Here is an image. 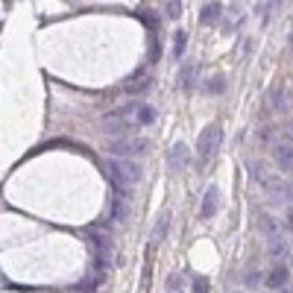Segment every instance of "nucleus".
<instances>
[{"instance_id":"1","label":"nucleus","mask_w":293,"mask_h":293,"mask_svg":"<svg viewBox=\"0 0 293 293\" xmlns=\"http://www.w3.org/2000/svg\"><path fill=\"white\" fill-rule=\"evenodd\" d=\"M106 173H109V179L114 182V188H117V197L120 200H129L132 194H129V188L132 185H138L141 182V167L138 164H132V161H126V158H114V161H109L106 164Z\"/></svg>"},{"instance_id":"2","label":"nucleus","mask_w":293,"mask_h":293,"mask_svg":"<svg viewBox=\"0 0 293 293\" xmlns=\"http://www.w3.org/2000/svg\"><path fill=\"white\" fill-rule=\"evenodd\" d=\"M220 141H223V126H220V123H208V126L200 132V138H197V158H200V161H208V158L217 153Z\"/></svg>"},{"instance_id":"3","label":"nucleus","mask_w":293,"mask_h":293,"mask_svg":"<svg viewBox=\"0 0 293 293\" xmlns=\"http://www.w3.org/2000/svg\"><path fill=\"white\" fill-rule=\"evenodd\" d=\"M106 150H109L112 156H117V158H126V161H129V156H144L150 147H147V141H144V138H112Z\"/></svg>"},{"instance_id":"4","label":"nucleus","mask_w":293,"mask_h":293,"mask_svg":"<svg viewBox=\"0 0 293 293\" xmlns=\"http://www.w3.org/2000/svg\"><path fill=\"white\" fill-rule=\"evenodd\" d=\"M188 161H191V150L185 144H173L170 153H167V167L170 170H182V167H188Z\"/></svg>"},{"instance_id":"5","label":"nucleus","mask_w":293,"mask_h":293,"mask_svg":"<svg viewBox=\"0 0 293 293\" xmlns=\"http://www.w3.org/2000/svg\"><path fill=\"white\" fill-rule=\"evenodd\" d=\"M217 205H220V191L217 188H208L205 197H203V205H200V217L203 220H211L217 214Z\"/></svg>"},{"instance_id":"6","label":"nucleus","mask_w":293,"mask_h":293,"mask_svg":"<svg viewBox=\"0 0 293 293\" xmlns=\"http://www.w3.org/2000/svg\"><path fill=\"white\" fill-rule=\"evenodd\" d=\"M273 158H276L279 170H285V173L293 170V147L291 144H276L273 147Z\"/></svg>"},{"instance_id":"7","label":"nucleus","mask_w":293,"mask_h":293,"mask_svg":"<svg viewBox=\"0 0 293 293\" xmlns=\"http://www.w3.org/2000/svg\"><path fill=\"white\" fill-rule=\"evenodd\" d=\"M267 288H270V291L288 288V267H285V264H276V267L267 273Z\"/></svg>"},{"instance_id":"8","label":"nucleus","mask_w":293,"mask_h":293,"mask_svg":"<svg viewBox=\"0 0 293 293\" xmlns=\"http://www.w3.org/2000/svg\"><path fill=\"white\" fill-rule=\"evenodd\" d=\"M167 229H170V214L164 211V214H158V223L153 226V247L161 244V241L167 238Z\"/></svg>"},{"instance_id":"9","label":"nucleus","mask_w":293,"mask_h":293,"mask_svg":"<svg viewBox=\"0 0 293 293\" xmlns=\"http://www.w3.org/2000/svg\"><path fill=\"white\" fill-rule=\"evenodd\" d=\"M197 70H200V65H197V62H185V68H182V76H179V85H182L185 91H188V88H194Z\"/></svg>"},{"instance_id":"10","label":"nucleus","mask_w":293,"mask_h":293,"mask_svg":"<svg viewBox=\"0 0 293 293\" xmlns=\"http://www.w3.org/2000/svg\"><path fill=\"white\" fill-rule=\"evenodd\" d=\"M103 129L112 132V135H117V138H126V132L132 129V123H126V120H112V123H106V120H103Z\"/></svg>"},{"instance_id":"11","label":"nucleus","mask_w":293,"mask_h":293,"mask_svg":"<svg viewBox=\"0 0 293 293\" xmlns=\"http://www.w3.org/2000/svg\"><path fill=\"white\" fill-rule=\"evenodd\" d=\"M220 12H223V3H208V6L200 12V18H203V23H211V21L220 18Z\"/></svg>"},{"instance_id":"12","label":"nucleus","mask_w":293,"mask_h":293,"mask_svg":"<svg viewBox=\"0 0 293 293\" xmlns=\"http://www.w3.org/2000/svg\"><path fill=\"white\" fill-rule=\"evenodd\" d=\"M150 258H153V247H150V252H147V264H144V273H141V293H150V276H153Z\"/></svg>"},{"instance_id":"13","label":"nucleus","mask_w":293,"mask_h":293,"mask_svg":"<svg viewBox=\"0 0 293 293\" xmlns=\"http://www.w3.org/2000/svg\"><path fill=\"white\" fill-rule=\"evenodd\" d=\"M205 91H208V94H223V91H226V79H223L220 73L211 76V79L205 82Z\"/></svg>"},{"instance_id":"14","label":"nucleus","mask_w":293,"mask_h":293,"mask_svg":"<svg viewBox=\"0 0 293 293\" xmlns=\"http://www.w3.org/2000/svg\"><path fill=\"white\" fill-rule=\"evenodd\" d=\"M185 44H188V35H185V29H179V32L173 35V56H179V59H182Z\"/></svg>"},{"instance_id":"15","label":"nucleus","mask_w":293,"mask_h":293,"mask_svg":"<svg viewBox=\"0 0 293 293\" xmlns=\"http://www.w3.org/2000/svg\"><path fill=\"white\" fill-rule=\"evenodd\" d=\"M112 217H114L117 223H123V220H126V203H123L120 197H117V200L112 203Z\"/></svg>"},{"instance_id":"16","label":"nucleus","mask_w":293,"mask_h":293,"mask_svg":"<svg viewBox=\"0 0 293 293\" xmlns=\"http://www.w3.org/2000/svg\"><path fill=\"white\" fill-rule=\"evenodd\" d=\"M153 120H156V109H153V106H141V109H138V123L147 126V123H153Z\"/></svg>"},{"instance_id":"17","label":"nucleus","mask_w":293,"mask_h":293,"mask_svg":"<svg viewBox=\"0 0 293 293\" xmlns=\"http://www.w3.org/2000/svg\"><path fill=\"white\" fill-rule=\"evenodd\" d=\"M258 223H261V229H264V232H270V238H279V226L273 223V217H270V214H261V220H258Z\"/></svg>"},{"instance_id":"18","label":"nucleus","mask_w":293,"mask_h":293,"mask_svg":"<svg viewBox=\"0 0 293 293\" xmlns=\"http://www.w3.org/2000/svg\"><path fill=\"white\" fill-rule=\"evenodd\" d=\"M267 252H270L273 258H279V255L285 252V247H282V241H279V238H270V247H267Z\"/></svg>"},{"instance_id":"19","label":"nucleus","mask_w":293,"mask_h":293,"mask_svg":"<svg viewBox=\"0 0 293 293\" xmlns=\"http://www.w3.org/2000/svg\"><path fill=\"white\" fill-rule=\"evenodd\" d=\"M141 18H144L153 29H158V18H156V12H153V9H141Z\"/></svg>"},{"instance_id":"20","label":"nucleus","mask_w":293,"mask_h":293,"mask_svg":"<svg viewBox=\"0 0 293 293\" xmlns=\"http://www.w3.org/2000/svg\"><path fill=\"white\" fill-rule=\"evenodd\" d=\"M258 282H261V273H255V270H252V273H244V285H247V288H255Z\"/></svg>"},{"instance_id":"21","label":"nucleus","mask_w":293,"mask_h":293,"mask_svg":"<svg viewBox=\"0 0 293 293\" xmlns=\"http://www.w3.org/2000/svg\"><path fill=\"white\" fill-rule=\"evenodd\" d=\"M208 279H194V293H208Z\"/></svg>"},{"instance_id":"22","label":"nucleus","mask_w":293,"mask_h":293,"mask_svg":"<svg viewBox=\"0 0 293 293\" xmlns=\"http://www.w3.org/2000/svg\"><path fill=\"white\" fill-rule=\"evenodd\" d=\"M182 9H185L182 3H167V15H170V18H179V15H182Z\"/></svg>"},{"instance_id":"23","label":"nucleus","mask_w":293,"mask_h":293,"mask_svg":"<svg viewBox=\"0 0 293 293\" xmlns=\"http://www.w3.org/2000/svg\"><path fill=\"white\" fill-rule=\"evenodd\" d=\"M270 103L276 106V109H282L285 103H282V91H270Z\"/></svg>"},{"instance_id":"24","label":"nucleus","mask_w":293,"mask_h":293,"mask_svg":"<svg viewBox=\"0 0 293 293\" xmlns=\"http://www.w3.org/2000/svg\"><path fill=\"white\" fill-rule=\"evenodd\" d=\"M176 285H179V276H176V273H173V276H170V279H167V288H170V291H176Z\"/></svg>"},{"instance_id":"25","label":"nucleus","mask_w":293,"mask_h":293,"mask_svg":"<svg viewBox=\"0 0 293 293\" xmlns=\"http://www.w3.org/2000/svg\"><path fill=\"white\" fill-rule=\"evenodd\" d=\"M285 223H288V229H291V232H293V208H291V211H288V220H285Z\"/></svg>"},{"instance_id":"26","label":"nucleus","mask_w":293,"mask_h":293,"mask_svg":"<svg viewBox=\"0 0 293 293\" xmlns=\"http://www.w3.org/2000/svg\"><path fill=\"white\" fill-rule=\"evenodd\" d=\"M285 132H288V135H293V126H288V129H285Z\"/></svg>"}]
</instances>
